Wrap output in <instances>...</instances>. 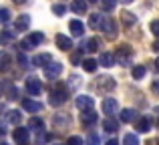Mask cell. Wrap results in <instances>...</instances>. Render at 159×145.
Wrapping results in <instances>:
<instances>
[{"label": "cell", "mask_w": 159, "mask_h": 145, "mask_svg": "<svg viewBox=\"0 0 159 145\" xmlns=\"http://www.w3.org/2000/svg\"><path fill=\"white\" fill-rule=\"evenodd\" d=\"M97 87H99V91H101V93H109V91L115 89V81H113L111 77H99Z\"/></svg>", "instance_id": "ba28073f"}, {"label": "cell", "mask_w": 159, "mask_h": 145, "mask_svg": "<svg viewBox=\"0 0 159 145\" xmlns=\"http://www.w3.org/2000/svg\"><path fill=\"white\" fill-rule=\"evenodd\" d=\"M101 30L105 32V36L109 40H115L117 39V24H115V20L113 18H103V22H101Z\"/></svg>", "instance_id": "6da1fadb"}, {"label": "cell", "mask_w": 159, "mask_h": 145, "mask_svg": "<svg viewBox=\"0 0 159 145\" xmlns=\"http://www.w3.org/2000/svg\"><path fill=\"white\" fill-rule=\"evenodd\" d=\"M87 145H101V139H99V135L95 133V131L89 133V137H87Z\"/></svg>", "instance_id": "d6a6232c"}, {"label": "cell", "mask_w": 159, "mask_h": 145, "mask_svg": "<svg viewBox=\"0 0 159 145\" xmlns=\"http://www.w3.org/2000/svg\"><path fill=\"white\" fill-rule=\"evenodd\" d=\"M123 145H139V141H137V137L133 133H127L123 137Z\"/></svg>", "instance_id": "836d02e7"}, {"label": "cell", "mask_w": 159, "mask_h": 145, "mask_svg": "<svg viewBox=\"0 0 159 145\" xmlns=\"http://www.w3.org/2000/svg\"><path fill=\"white\" fill-rule=\"evenodd\" d=\"M20 48H22V51H30V48H34V47L30 44V40H28V39H24L22 43H20Z\"/></svg>", "instance_id": "f35d334b"}, {"label": "cell", "mask_w": 159, "mask_h": 145, "mask_svg": "<svg viewBox=\"0 0 159 145\" xmlns=\"http://www.w3.org/2000/svg\"><path fill=\"white\" fill-rule=\"evenodd\" d=\"M99 48V40L97 39H87L85 43H83L81 51H87V52H95Z\"/></svg>", "instance_id": "ac0fdd59"}, {"label": "cell", "mask_w": 159, "mask_h": 145, "mask_svg": "<svg viewBox=\"0 0 159 145\" xmlns=\"http://www.w3.org/2000/svg\"><path fill=\"white\" fill-rule=\"evenodd\" d=\"M147 145H159V137L153 139V141H147Z\"/></svg>", "instance_id": "681fc988"}, {"label": "cell", "mask_w": 159, "mask_h": 145, "mask_svg": "<svg viewBox=\"0 0 159 145\" xmlns=\"http://www.w3.org/2000/svg\"><path fill=\"white\" fill-rule=\"evenodd\" d=\"M97 67H99V61H95V59L83 61V69H85L87 73H95V71H97Z\"/></svg>", "instance_id": "603a6c76"}, {"label": "cell", "mask_w": 159, "mask_h": 145, "mask_svg": "<svg viewBox=\"0 0 159 145\" xmlns=\"http://www.w3.org/2000/svg\"><path fill=\"white\" fill-rule=\"evenodd\" d=\"M83 52V51H81ZM81 52H75V55H70V63L73 65H79L81 63Z\"/></svg>", "instance_id": "ab89813d"}, {"label": "cell", "mask_w": 159, "mask_h": 145, "mask_svg": "<svg viewBox=\"0 0 159 145\" xmlns=\"http://www.w3.org/2000/svg\"><path fill=\"white\" fill-rule=\"evenodd\" d=\"M52 61V57L48 55V52H44V55H36L34 59H32V65L34 67H44V65H48Z\"/></svg>", "instance_id": "e0dca14e"}, {"label": "cell", "mask_w": 159, "mask_h": 145, "mask_svg": "<svg viewBox=\"0 0 159 145\" xmlns=\"http://www.w3.org/2000/svg\"><path fill=\"white\" fill-rule=\"evenodd\" d=\"M57 47L61 48V51H70V48H73V40L65 34H57Z\"/></svg>", "instance_id": "4fadbf2b"}, {"label": "cell", "mask_w": 159, "mask_h": 145, "mask_svg": "<svg viewBox=\"0 0 159 145\" xmlns=\"http://www.w3.org/2000/svg\"><path fill=\"white\" fill-rule=\"evenodd\" d=\"M43 131H44V129H43ZM43 131H39V139H36V143H40V145L48 141V135H47V133H43Z\"/></svg>", "instance_id": "74e56055"}, {"label": "cell", "mask_w": 159, "mask_h": 145, "mask_svg": "<svg viewBox=\"0 0 159 145\" xmlns=\"http://www.w3.org/2000/svg\"><path fill=\"white\" fill-rule=\"evenodd\" d=\"M0 145H8V143H4V141H2V143H0Z\"/></svg>", "instance_id": "9f6ffc18"}, {"label": "cell", "mask_w": 159, "mask_h": 145, "mask_svg": "<svg viewBox=\"0 0 159 145\" xmlns=\"http://www.w3.org/2000/svg\"><path fill=\"white\" fill-rule=\"evenodd\" d=\"M61 73H62V65L61 63H54V61H51L48 65H44V75H47L48 79H57Z\"/></svg>", "instance_id": "277c9868"}, {"label": "cell", "mask_w": 159, "mask_h": 145, "mask_svg": "<svg viewBox=\"0 0 159 145\" xmlns=\"http://www.w3.org/2000/svg\"><path fill=\"white\" fill-rule=\"evenodd\" d=\"M4 133H6V125H4V121L0 119V135H4Z\"/></svg>", "instance_id": "ee69618b"}, {"label": "cell", "mask_w": 159, "mask_h": 145, "mask_svg": "<svg viewBox=\"0 0 159 145\" xmlns=\"http://www.w3.org/2000/svg\"><path fill=\"white\" fill-rule=\"evenodd\" d=\"M12 2H16V4H24L26 0H12Z\"/></svg>", "instance_id": "816d5d0a"}, {"label": "cell", "mask_w": 159, "mask_h": 145, "mask_svg": "<svg viewBox=\"0 0 159 145\" xmlns=\"http://www.w3.org/2000/svg\"><path fill=\"white\" fill-rule=\"evenodd\" d=\"M70 10H73L75 14H85L87 12V0H73Z\"/></svg>", "instance_id": "2e32d148"}, {"label": "cell", "mask_w": 159, "mask_h": 145, "mask_svg": "<svg viewBox=\"0 0 159 145\" xmlns=\"http://www.w3.org/2000/svg\"><path fill=\"white\" fill-rule=\"evenodd\" d=\"M115 59L119 61V65H129L131 63V59H133V51H131V47L129 44H123V47H119V51H117V55H115Z\"/></svg>", "instance_id": "7a4b0ae2"}, {"label": "cell", "mask_w": 159, "mask_h": 145, "mask_svg": "<svg viewBox=\"0 0 159 145\" xmlns=\"http://www.w3.org/2000/svg\"><path fill=\"white\" fill-rule=\"evenodd\" d=\"M28 40H30V44H32V47H36V44L44 43V34H43V32H30Z\"/></svg>", "instance_id": "4316f807"}, {"label": "cell", "mask_w": 159, "mask_h": 145, "mask_svg": "<svg viewBox=\"0 0 159 145\" xmlns=\"http://www.w3.org/2000/svg\"><path fill=\"white\" fill-rule=\"evenodd\" d=\"M52 12H54L57 16H62V14L66 12V6H62V4H54V6H52Z\"/></svg>", "instance_id": "d590c367"}, {"label": "cell", "mask_w": 159, "mask_h": 145, "mask_svg": "<svg viewBox=\"0 0 159 145\" xmlns=\"http://www.w3.org/2000/svg\"><path fill=\"white\" fill-rule=\"evenodd\" d=\"M119 2H123V4H131L133 0H119Z\"/></svg>", "instance_id": "f5cc1de1"}, {"label": "cell", "mask_w": 159, "mask_h": 145, "mask_svg": "<svg viewBox=\"0 0 159 145\" xmlns=\"http://www.w3.org/2000/svg\"><path fill=\"white\" fill-rule=\"evenodd\" d=\"M10 20V10L8 8H0V24H6Z\"/></svg>", "instance_id": "e575fe53"}, {"label": "cell", "mask_w": 159, "mask_h": 145, "mask_svg": "<svg viewBox=\"0 0 159 145\" xmlns=\"http://www.w3.org/2000/svg\"><path fill=\"white\" fill-rule=\"evenodd\" d=\"M12 40H14V32H10V30L0 32V43H12Z\"/></svg>", "instance_id": "1f68e13d"}, {"label": "cell", "mask_w": 159, "mask_h": 145, "mask_svg": "<svg viewBox=\"0 0 159 145\" xmlns=\"http://www.w3.org/2000/svg\"><path fill=\"white\" fill-rule=\"evenodd\" d=\"M151 32L155 36H159V20H153V22H151Z\"/></svg>", "instance_id": "60d3db41"}, {"label": "cell", "mask_w": 159, "mask_h": 145, "mask_svg": "<svg viewBox=\"0 0 159 145\" xmlns=\"http://www.w3.org/2000/svg\"><path fill=\"white\" fill-rule=\"evenodd\" d=\"M107 145H119V141H117V139H109Z\"/></svg>", "instance_id": "c3c4849f"}, {"label": "cell", "mask_w": 159, "mask_h": 145, "mask_svg": "<svg viewBox=\"0 0 159 145\" xmlns=\"http://www.w3.org/2000/svg\"><path fill=\"white\" fill-rule=\"evenodd\" d=\"M66 91L65 89H61V87H57V89H52L51 91V97H48V103H51L52 107H58V105H62V103L66 101Z\"/></svg>", "instance_id": "3957f363"}, {"label": "cell", "mask_w": 159, "mask_h": 145, "mask_svg": "<svg viewBox=\"0 0 159 145\" xmlns=\"http://www.w3.org/2000/svg\"><path fill=\"white\" fill-rule=\"evenodd\" d=\"M10 99H18V91H16L14 87L10 89Z\"/></svg>", "instance_id": "7bdbcfd3"}, {"label": "cell", "mask_w": 159, "mask_h": 145, "mask_svg": "<svg viewBox=\"0 0 159 145\" xmlns=\"http://www.w3.org/2000/svg\"><path fill=\"white\" fill-rule=\"evenodd\" d=\"M101 22H103V16L97 14V12L89 16V26L91 28H101Z\"/></svg>", "instance_id": "d4e9b609"}, {"label": "cell", "mask_w": 159, "mask_h": 145, "mask_svg": "<svg viewBox=\"0 0 159 145\" xmlns=\"http://www.w3.org/2000/svg\"><path fill=\"white\" fill-rule=\"evenodd\" d=\"M6 87H8V85H6V83H4V81H0V95H2V93H4V89H6Z\"/></svg>", "instance_id": "f6af8a7d"}, {"label": "cell", "mask_w": 159, "mask_h": 145, "mask_svg": "<svg viewBox=\"0 0 159 145\" xmlns=\"http://www.w3.org/2000/svg\"><path fill=\"white\" fill-rule=\"evenodd\" d=\"M99 2H101V6H103V10H107V12H111L113 8L117 6V2H119V0H99Z\"/></svg>", "instance_id": "4dcf8cb0"}, {"label": "cell", "mask_w": 159, "mask_h": 145, "mask_svg": "<svg viewBox=\"0 0 159 145\" xmlns=\"http://www.w3.org/2000/svg\"><path fill=\"white\" fill-rule=\"evenodd\" d=\"M135 117H137V113L133 109H125V111H121V121L123 123H131V121H135Z\"/></svg>", "instance_id": "7402d4cb"}, {"label": "cell", "mask_w": 159, "mask_h": 145, "mask_svg": "<svg viewBox=\"0 0 159 145\" xmlns=\"http://www.w3.org/2000/svg\"><path fill=\"white\" fill-rule=\"evenodd\" d=\"M28 26H30V16L28 14H20L18 18H16V22H14V28L20 30V32H24V30H28Z\"/></svg>", "instance_id": "8fae6325"}, {"label": "cell", "mask_w": 159, "mask_h": 145, "mask_svg": "<svg viewBox=\"0 0 159 145\" xmlns=\"http://www.w3.org/2000/svg\"><path fill=\"white\" fill-rule=\"evenodd\" d=\"M18 63H20V67H28V59L22 55V52L18 55Z\"/></svg>", "instance_id": "b9f144b4"}, {"label": "cell", "mask_w": 159, "mask_h": 145, "mask_svg": "<svg viewBox=\"0 0 159 145\" xmlns=\"http://www.w3.org/2000/svg\"><path fill=\"white\" fill-rule=\"evenodd\" d=\"M66 145H83V139L79 137V135H73V137H69Z\"/></svg>", "instance_id": "8d00e7d4"}, {"label": "cell", "mask_w": 159, "mask_h": 145, "mask_svg": "<svg viewBox=\"0 0 159 145\" xmlns=\"http://www.w3.org/2000/svg\"><path fill=\"white\" fill-rule=\"evenodd\" d=\"M121 20H123L125 26H133V24L137 22L135 14H131V12H123V14H121Z\"/></svg>", "instance_id": "484cf974"}, {"label": "cell", "mask_w": 159, "mask_h": 145, "mask_svg": "<svg viewBox=\"0 0 159 145\" xmlns=\"http://www.w3.org/2000/svg\"><path fill=\"white\" fill-rule=\"evenodd\" d=\"M77 109H81V111H87V109H93V105H95V99L93 97H89V95H79L77 97Z\"/></svg>", "instance_id": "5b68a950"}, {"label": "cell", "mask_w": 159, "mask_h": 145, "mask_svg": "<svg viewBox=\"0 0 159 145\" xmlns=\"http://www.w3.org/2000/svg\"><path fill=\"white\" fill-rule=\"evenodd\" d=\"M28 129H32V131L39 133V131L44 129V121H43V119H39V117H32L30 121H28Z\"/></svg>", "instance_id": "d6986e66"}, {"label": "cell", "mask_w": 159, "mask_h": 145, "mask_svg": "<svg viewBox=\"0 0 159 145\" xmlns=\"http://www.w3.org/2000/svg\"><path fill=\"white\" fill-rule=\"evenodd\" d=\"M26 91L30 95H40V91H43V83H40L36 77H28L26 79Z\"/></svg>", "instance_id": "8992f818"}, {"label": "cell", "mask_w": 159, "mask_h": 145, "mask_svg": "<svg viewBox=\"0 0 159 145\" xmlns=\"http://www.w3.org/2000/svg\"><path fill=\"white\" fill-rule=\"evenodd\" d=\"M117 109H119V105H117V101L115 99H105V101H103V111H105L107 113V117H113V115L117 113Z\"/></svg>", "instance_id": "9c48e42d"}, {"label": "cell", "mask_w": 159, "mask_h": 145, "mask_svg": "<svg viewBox=\"0 0 159 145\" xmlns=\"http://www.w3.org/2000/svg\"><path fill=\"white\" fill-rule=\"evenodd\" d=\"M12 137H14V141H16V143L24 145V143L28 141V129H24V127H16L14 133H12Z\"/></svg>", "instance_id": "7c38bea8"}, {"label": "cell", "mask_w": 159, "mask_h": 145, "mask_svg": "<svg viewBox=\"0 0 159 145\" xmlns=\"http://www.w3.org/2000/svg\"><path fill=\"white\" fill-rule=\"evenodd\" d=\"M69 28H70V32H73L75 36H83V32H85V24H83L81 20H70Z\"/></svg>", "instance_id": "5bb4252c"}, {"label": "cell", "mask_w": 159, "mask_h": 145, "mask_svg": "<svg viewBox=\"0 0 159 145\" xmlns=\"http://www.w3.org/2000/svg\"><path fill=\"white\" fill-rule=\"evenodd\" d=\"M133 79H143L145 77V75H147V69H145L143 67V65H139V67H135V69H133Z\"/></svg>", "instance_id": "f546056e"}, {"label": "cell", "mask_w": 159, "mask_h": 145, "mask_svg": "<svg viewBox=\"0 0 159 145\" xmlns=\"http://www.w3.org/2000/svg\"><path fill=\"white\" fill-rule=\"evenodd\" d=\"M153 91H155V93H159V81L153 83Z\"/></svg>", "instance_id": "7dc6e473"}, {"label": "cell", "mask_w": 159, "mask_h": 145, "mask_svg": "<svg viewBox=\"0 0 159 145\" xmlns=\"http://www.w3.org/2000/svg\"><path fill=\"white\" fill-rule=\"evenodd\" d=\"M103 127H105L107 133H115V131H117V121L113 117H107L105 121H103Z\"/></svg>", "instance_id": "cb8c5ba5"}, {"label": "cell", "mask_w": 159, "mask_h": 145, "mask_svg": "<svg viewBox=\"0 0 159 145\" xmlns=\"http://www.w3.org/2000/svg\"><path fill=\"white\" fill-rule=\"evenodd\" d=\"M97 113H95V109H87V111H83L81 113V123L83 125H87V127H91V125H95L97 123Z\"/></svg>", "instance_id": "52a82bcc"}, {"label": "cell", "mask_w": 159, "mask_h": 145, "mask_svg": "<svg viewBox=\"0 0 159 145\" xmlns=\"http://www.w3.org/2000/svg\"><path fill=\"white\" fill-rule=\"evenodd\" d=\"M149 129H151V121H149L147 117H141L139 121H137V131H139V133H147Z\"/></svg>", "instance_id": "ffe728a7"}, {"label": "cell", "mask_w": 159, "mask_h": 145, "mask_svg": "<svg viewBox=\"0 0 159 145\" xmlns=\"http://www.w3.org/2000/svg\"><path fill=\"white\" fill-rule=\"evenodd\" d=\"M155 119H157V125H159V105L155 107Z\"/></svg>", "instance_id": "f907efd6"}, {"label": "cell", "mask_w": 159, "mask_h": 145, "mask_svg": "<svg viewBox=\"0 0 159 145\" xmlns=\"http://www.w3.org/2000/svg\"><path fill=\"white\" fill-rule=\"evenodd\" d=\"M155 71H157V73H159V59H157V61H155Z\"/></svg>", "instance_id": "db71d44e"}, {"label": "cell", "mask_w": 159, "mask_h": 145, "mask_svg": "<svg viewBox=\"0 0 159 145\" xmlns=\"http://www.w3.org/2000/svg\"><path fill=\"white\" fill-rule=\"evenodd\" d=\"M10 63H12L10 55H8L6 51H2V52H0V71H6V69L10 67Z\"/></svg>", "instance_id": "44dd1931"}, {"label": "cell", "mask_w": 159, "mask_h": 145, "mask_svg": "<svg viewBox=\"0 0 159 145\" xmlns=\"http://www.w3.org/2000/svg\"><path fill=\"white\" fill-rule=\"evenodd\" d=\"M20 119H22V113L20 111H8V121L12 125H20Z\"/></svg>", "instance_id": "83f0119b"}, {"label": "cell", "mask_w": 159, "mask_h": 145, "mask_svg": "<svg viewBox=\"0 0 159 145\" xmlns=\"http://www.w3.org/2000/svg\"><path fill=\"white\" fill-rule=\"evenodd\" d=\"M52 123H54L57 127H65V125H69V123H70V119L66 117V115H54Z\"/></svg>", "instance_id": "f1b7e54d"}, {"label": "cell", "mask_w": 159, "mask_h": 145, "mask_svg": "<svg viewBox=\"0 0 159 145\" xmlns=\"http://www.w3.org/2000/svg\"><path fill=\"white\" fill-rule=\"evenodd\" d=\"M99 65H101V67H113V65H115V55H113V52H103L101 57H99Z\"/></svg>", "instance_id": "9a60e30c"}, {"label": "cell", "mask_w": 159, "mask_h": 145, "mask_svg": "<svg viewBox=\"0 0 159 145\" xmlns=\"http://www.w3.org/2000/svg\"><path fill=\"white\" fill-rule=\"evenodd\" d=\"M153 51L159 52V40H155V43H153Z\"/></svg>", "instance_id": "bcb514c9"}, {"label": "cell", "mask_w": 159, "mask_h": 145, "mask_svg": "<svg viewBox=\"0 0 159 145\" xmlns=\"http://www.w3.org/2000/svg\"><path fill=\"white\" fill-rule=\"evenodd\" d=\"M89 2H99V0H89Z\"/></svg>", "instance_id": "11a10c76"}, {"label": "cell", "mask_w": 159, "mask_h": 145, "mask_svg": "<svg viewBox=\"0 0 159 145\" xmlns=\"http://www.w3.org/2000/svg\"><path fill=\"white\" fill-rule=\"evenodd\" d=\"M22 109L28 111V113H39V111H43V103L30 101V99H24V101H22Z\"/></svg>", "instance_id": "30bf717a"}]
</instances>
